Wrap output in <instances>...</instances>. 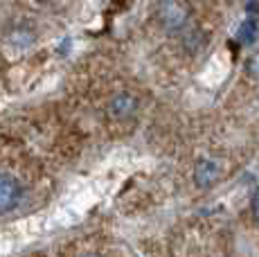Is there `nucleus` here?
<instances>
[{"label":"nucleus","mask_w":259,"mask_h":257,"mask_svg":"<svg viewBox=\"0 0 259 257\" xmlns=\"http://www.w3.org/2000/svg\"><path fill=\"white\" fill-rule=\"evenodd\" d=\"M23 187L7 172H0V212H9L21 203Z\"/></svg>","instance_id":"f03ea898"},{"label":"nucleus","mask_w":259,"mask_h":257,"mask_svg":"<svg viewBox=\"0 0 259 257\" xmlns=\"http://www.w3.org/2000/svg\"><path fill=\"white\" fill-rule=\"evenodd\" d=\"M250 207H252V217H255V221L259 224V190L252 194V203H250Z\"/></svg>","instance_id":"0eeeda50"},{"label":"nucleus","mask_w":259,"mask_h":257,"mask_svg":"<svg viewBox=\"0 0 259 257\" xmlns=\"http://www.w3.org/2000/svg\"><path fill=\"white\" fill-rule=\"evenodd\" d=\"M189 9L183 0H160L158 3V21L169 32H178L187 25Z\"/></svg>","instance_id":"f257e3e1"},{"label":"nucleus","mask_w":259,"mask_h":257,"mask_svg":"<svg viewBox=\"0 0 259 257\" xmlns=\"http://www.w3.org/2000/svg\"><path fill=\"white\" fill-rule=\"evenodd\" d=\"M38 3H57V0H38Z\"/></svg>","instance_id":"6e6552de"},{"label":"nucleus","mask_w":259,"mask_h":257,"mask_svg":"<svg viewBox=\"0 0 259 257\" xmlns=\"http://www.w3.org/2000/svg\"><path fill=\"white\" fill-rule=\"evenodd\" d=\"M239 36H241L243 43H252V41H255V36H257V23L250 18V21L241 27V34H239Z\"/></svg>","instance_id":"39448f33"},{"label":"nucleus","mask_w":259,"mask_h":257,"mask_svg":"<svg viewBox=\"0 0 259 257\" xmlns=\"http://www.w3.org/2000/svg\"><path fill=\"white\" fill-rule=\"evenodd\" d=\"M138 108V100L133 95H128V93H119L111 100V106H108V111H111L113 117H117V120H126V117H131L133 113H136Z\"/></svg>","instance_id":"7ed1b4c3"},{"label":"nucleus","mask_w":259,"mask_h":257,"mask_svg":"<svg viewBox=\"0 0 259 257\" xmlns=\"http://www.w3.org/2000/svg\"><path fill=\"white\" fill-rule=\"evenodd\" d=\"M246 72L252 79H259V50L250 54V59H248V63H246Z\"/></svg>","instance_id":"423d86ee"},{"label":"nucleus","mask_w":259,"mask_h":257,"mask_svg":"<svg viewBox=\"0 0 259 257\" xmlns=\"http://www.w3.org/2000/svg\"><path fill=\"white\" fill-rule=\"evenodd\" d=\"M217 172H219V165L214 160H201L196 165V185L201 187H207L217 181Z\"/></svg>","instance_id":"20e7f679"}]
</instances>
